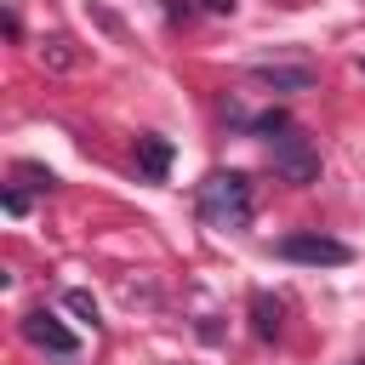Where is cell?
Returning <instances> with one entry per match:
<instances>
[{
    "instance_id": "obj_12",
    "label": "cell",
    "mask_w": 365,
    "mask_h": 365,
    "mask_svg": "<svg viewBox=\"0 0 365 365\" xmlns=\"http://www.w3.org/2000/svg\"><path fill=\"white\" fill-rule=\"evenodd\" d=\"M205 11H234V0H200Z\"/></svg>"
},
{
    "instance_id": "obj_9",
    "label": "cell",
    "mask_w": 365,
    "mask_h": 365,
    "mask_svg": "<svg viewBox=\"0 0 365 365\" xmlns=\"http://www.w3.org/2000/svg\"><path fill=\"white\" fill-rule=\"evenodd\" d=\"M17 177H29L34 188H57V177H51L46 165H17Z\"/></svg>"
},
{
    "instance_id": "obj_8",
    "label": "cell",
    "mask_w": 365,
    "mask_h": 365,
    "mask_svg": "<svg viewBox=\"0 0 365 365\" xmlns=\"http://www.w3.org/2000/svg\"><path fill=\"white\" fill-rule=\"evenodd\" d=\"M63 308H68L74 319H86V325H97V302H91V291H68V297H63Z\"/></svg>"
},
{
    "instance_id": "obj_6",
    "label": "cell",
    "mask_w": 365,
    "mask_h": 365,
    "mask_svg": "<svg viewBox=\"0 0 365 365\" xmlns=\"http://www.w3.org/2000/svg\"><path fill=\"white\" fill-rule=\"evenodd\" d=\"M137 171H143L148 182H165V171H171V143L154 137V131H143V137H137Z\"/></svg>"
},
{
    "instance_id": "obj_10",
    "label": "cell",
    "mask_w": 365,
    "mask_h": 365,
    "mask_svg": "<svg viewBox=\"0 0 365 365\" xmlns=\"http://www.w3.org/2000/svg\"><path fill=\"white\" fill-rule=\"evenodd\" d=\"M6 211L23 217V211H29V194H23V188H6Z\"/></svg>"
},
{
    "instance_id": "obj_3",
    "label": "cell",
    "mask_w": 365,
    "mask_h": 365,
    "mask_svg": "<svg viewBox=\"0 0 365 365\" xmlns=\"http://www.w3.org/2000/svg\"><path fill=\"white\" fill-rule=\"evenodd\" d=\"M279 257H285V262H308V268H342V262H354V251H348L336 234H319V228L285 234V240H279Z\"/></svg>"
},
{
    "instance_id": "obj_1",
    "label": "cell",
    "mask_w": 365,
    "mask_h": 365,
    "mask_svg": "<svg viewBox=\"0 0 365 365\" xmlns=\"http://www.w3.org/2000/svg\"><path fill=\"white\" fill-rule=\"evenodd\" d=\"M194 211L205 228H245L257 200H251V182L240 171H211L200 188H194Z\"/></svg>"
},
{
    "instance_id": "obj_4",
    "label": "cell",
    "mask_w": 365,
    "mask_h": 365,
    "mask_svg": "<svg viewBox=\"0 0 365 365\" xmlns=\"http://www.w3.org/2000/svg\"><path fill=\"white\" fill-rule=\"evenodd\" d=\"M34 348H46V354H57V359H68L74 348H80V336L57 319V314H46V308H34V314H23V325H17Z\"/></svg>"
},
{
    "instance_id": "obj_7",
    "label": "cell",
    "mask_w": 365,
    "mask_h": 365,
    "mask_svg": "<svg viewBox=\"0 0 365 365\" xmlns=\"http://www.w3.org/2000/svg\"><path fill=\"white\" fill-rule=\"evenodd\" d=\"M251 331H257L262 342L279 336V302H274L268 291H251Z\"/></svg>"
},
{
    "instance_id": "obj_2",
    "label": "cell",
    "mask_w": 365,
    "mask_h": 365,
    "mask_svg": "<svg viewBox=\"0 0 365 365\" xmlns=\"http://www.w3.org/2000/svg\"><path fill=\"white\" fill-rule=\"evenodd\" d=\"M268 160H274V171L291 182V188H308V182H319V148L291 125V131H279V137H268Z\"/></svg>"
},
{
    "instance_id": "obj_5",
    "label": "cell",
    "mask_w": 365,
    "mask_h": 365,
    "mask_svg": "<svg viewBox=\"0 0 365 365\" xmlns=\"http://www.w3.org/2000/svg\"><path fill=\"white\" fill-rule=\"evenodd\" d=\"M251 80L268 91H314V63H251Z\"/></svg>"
},
{
    "instance_id": "obj_11",
    "label": "cell",
    "mask_w": 365,
    "mask_h": 365,
    "mask_svg": "<svg viewBox=\"0 0 365 365\" xmlns=\"http://www.w3.org/2000/svg\"><path fill=\"white\" fill-rule=\"evenodd\" d=\"M165 17H194V0H165Z\"/></svg>"
}]
</instances>
